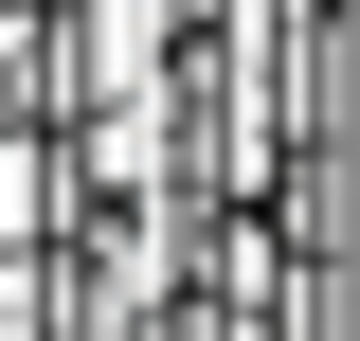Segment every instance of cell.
I'll return each instance as SVG.
<instances>
[{"mask_svg":"<svg viewBox=\"0 0 360 341\" xmlns=\"http://www.w3.org/2000/svg\"><path fill=\"white\" fill-rule=\"evenodd\" d=\"M54 215H72V180H54V126H37V108H0V252H54Z\"/></svg>","mask_w":360,"mask_h":341,"instance_id":"cell-1","label":"cell"}]
</instances>
